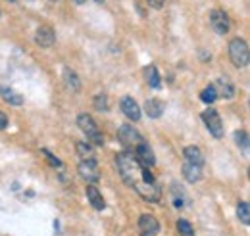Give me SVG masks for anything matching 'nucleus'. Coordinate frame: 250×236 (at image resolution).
<instances>
[{"label": "nucleus", "mask_w": 250, "mask_h": 236, "mask_svg": "<svg viewBox=\"0 0 250 236\" xmlns=\"http://www.w3.org/2000/svg\"><path fill=\"white\" fill-rule=\"evenodd\" d=\"M177 231H179L181 236H194L192 225H190L188 221H185V219H179V221H177Z\"/></svg>", "instance_id": "24"}, {"label": "nucleus", "mask_w": 250, "mask_h": 236, "mask_svg": "<svg viewBox=\"0 0 250 236\" xmlns=\"http://www.w3.org/2000/svg\"><path fill=\"white\" fill-rule=\"evenodd\" d=\"M63 83H65V87L71 92H79L81 90V81H79L77 73L73 69H69V67L63 69Z\"/></svg>", "instance_id": "17"}, {"label": "nucleus", "mask_w": 250, "mask_h": 236, "mask_svg": "<svg viewBox=\"0 0 250 236\" xmlns=\"http://www.w3.org/2000/svg\"><path fill=\"white\" fill-rule=\"evenodd\" d=\"M6 127H8V118L4 112H0V131H4Z\"/></svg>", "instance_id": "29"}, {"label": "nucleus", "mask_w": 250, "mask_h": 236, "mask_svg": "<svg viewBox=\"0 0 250 236\" xmlns=\"http://www.w3.org/2000/svg\"><path fill=\"white\" fill-rule=\"evenodd\" d=\"M118 138H120V142H122L125 148H135L137 144L145 142L143 137H141V133H139L133 125H129V123H125V125H122V127L118 129Z\"/></svg>", "instance_id": "5"}, {"label": "nucleus", "mask_w": 250, "mask_h": 236, "mask_svg": "<svg viewBox=\"0 0 250 236\" xmlns=\"http://www.w3.org/2000/svg\"><path fill=\"white\" fill-rule=\"evenodd\" d=\"M214 90H216V96L218 98H223V100H231L233 96H235V87H233V83L227 79V77H221L218 79L214 85Z\"/></svg>", "instance_id": "12"}, {"label": "nucleus", "mask_w": 250, "mask_h": 236, "mask_svg": "<svg viewBox=\"0 0 250 236\" xmlns=\"http://www.w3.org/2000/svg\"><path fill=\"white\" fill-rule=\"evenodd\" d=\"M87 200L91 202V206H93L96 211H102V209L106 207V202H104L100 190H98L94 184H89V186H87Z\"/></svg>", "instance_id": "14"}, {"label": "nucleus", "mask_w": 250, "mask_h": 236, "mask_svg": "<svg viewBox=\"0 0 250 236\" xmlns=\"http://www.w3.org/2000/svg\"><path fill=\"white\" fill-rule=\"evenodd\" d=\"M94 2H102V0H94Z\"/></svg>", "instance_id": "31"}, {"label": "nucleus", "mask_w": 250, "mask_h": 236, "mask_svg": "<svg viewBox=\"0 0 250 236\" xmlns=\"http://www.w3.org/2000/svg\"><path fill=\"white\" fill-rule=\"evenodd\" d=\"M75 148H77V154L81 156V159H93L94 157V150L89 142H77Z\"/></svg>", "instance_id": "21"}, {"label": "nucleus", "mask_w": 250, "mask_h": 236, "mask_svg": "<svg viewBox=\"0 0 250 236\" xmlns=\"http://www.w3.org/2000/svg\"><path fill=\"white\" fill-rule=\"evenodd\" d=\"M237 215H239V219H241V223H243V225H250V206H249V202H241V204L237 206Z\"/></svg>", "instance_id": "22"}, {"label": "nucleus", "mask_w": 250, "mask_h": 236, "mask_svg": "<svg viewBox=\"0 0 250 236\" xmlns=\"http://www.w3.org/2000/svg\"><path fill=\"white\" fill-rule=\"evenodd\" d=\"M210 25L218 35H227L229 33V16L223 10H212L210 12Z\"/></svg>", "instance_id": "7"}, {"label": "nucleus", "mask_w": 250, "mask_h": 236, "mask_svg": "<svg viewBox=\"0 0 250 236\" xmlns=\"http://www.w3.org/2000/svg\"><path fill=\"white\" fill-rule=\"evenodd\" d=\"M42 154L46 156V159L50 161V165H54V167H62V161H60L58 157H54V156H52V154H50L48 150H42Z\"/></svg>", "instance_id": "27"}, {"label": "nucleus", "mask_w": 250, "mask_h": 236, "mask_svg": "<svg viewBox=\"0 0 250 236\" xmlns=\"http://www.w3.org/2000/svg\"><path fill=\"white\" fill-rule=\"evenodd\" d=\"M235 142H237L239 148H243V152L247 154L249 152V133L247 131H237L235 133Z\"/></svg>", "instance_id": "23"}, {"label": "nucleus", "mask_w": 250, "mask_h": 236, "mask_svg": "<svg viewBox=\"0 0 250 236\" xmlns=\"http://www.w3.org/2000/svg\"><path fill=\"white\" fill-rule=\"evenodd\" d=\"M133 156H135V157L139 159V163H143L145 167H152V165L156 163V157H154V154H152V148L148 146L146 142L137 144Z\"/></svg>", "instance_id": "9"}, {"label": "nucleus", "mask_w": 250, "mask_h": 236, "mask_svg": "<svg viewBox=\"0 0 250 236\" xmlns=\"http://www.w3.org/2000/svg\"><path fill=\"white\" fill-rule=\"evenodd\" d=\"M87 0H75V4H85Z\"/></svg>", "instance_id": "30"}, {"label": "nucleus", "mask_w": 250, "mask_h": 236, "mask_svg": "<svg viewBox=\"0 0 250 236\" xmlns=\"http://www.w3.org/2000/svg\"><path fill=\"white\" fill-rule=\"evenodd\" d=\"M139 229L143 236H156L160 233V223L154 215H148V213H143L139 217Z\"/></svg>", "instance_id": "8"}, {"label": "nucleus", "mask_w": 250, "mask_h": 236, "mask_svg": "<svg viewBox=\"0 0 250 236\" xmlns=\"http://www.w3.org/2000/svg\"><path fill=\"white\" fill-rule=\"evenodd\" d=\"M183 177L187 178L188 182H198V180L202 178V167L185 161V163H183Z\"/></svg>", "instance_id": "18"}, {"label": "nucleus", "mask_w": 250, "mask_h": 236, "mask_svg": "<svg viewBox=\"0 0 250 236\" xmlns=\"http://www.w3.org/2000/svg\"><path fill=\"white\" fill-rule=\"evenodd\" d=\"M0 96H2V100L8 102L10 106H21V104H23V96L18 94L16 90L10 89V87H0Z\"/></svg>", "instance_id": "16"}, {"label": "nucleus", "mask_w": 250, "mask_h": 236, "mask_svg": "<svg viewBox=\"0 0 250 236\" xmlns=\"http://www.w3.org/2000/svg\"><path fill=\"white\" fill-rule=\"evenodd\" d=\"M94 108L98 112H108V96L106 94H98L94 98Z\"/></svg>", "instance_id": "26"}, {"label": "nucleus", "mask_w": 250, "mask_h": 236, "mask_svg": "<svg viewBox=\"0 0 250 236\" xmlns=\"http://www.w3.org/2000/svg\"><path fill=\"white\" fill-rule=\"evenodd\" d=\"M202 121L206 123V129L210 131V135L214 138H223V123H221V118H219L216 108L204 110L202 112Z\"/></svg>", "instance_id": "4"}, {"label": "nucleus", "mask_w": 250, "mask_h": 236, "mask_svg": "<svg viewBox=\"0 0 250 236\" xmlns=\"http://www.w3.org/2000/svg\"><path fill=\"white\" fill-rule=\"evenodd\" d=\"M164 102L162 100H158V98H148L146 102H145V112H146V116L152 119H158L164 116Z\"/></svg>", "instance_id": "13"}, {"label": "nucleus", "mask_w": 250, "mask_h": 236, "mask_svg": "<svg viewBox=\"0 0 250 236\" xmlns=\"http://www.w3.org/2000/svg\"><path fill=\"white\" fill-rule=\"evenodd\" d=\"M50 2H58V0H50Z\"/></svg>", "instance_id": "32"}, {"label": "nucleus", "mask_w": 250, "mask_h": 236, "mask_svg": "<svg viewBox=\"0 0 250 236\" xmlns=\"http://www.w3.org/2000/svg\"><path fill=\"white\" fill-rule=\"evenodd\" d=\"M146 4H148V6H152L154 10H160V8H164L166 0H146Z\"/></svg>", "instance_id": "28"}, {"label": "nucleus", "mask_w": 250, "mask_h": 236, "mask_svg": "<svg viewBox=\"0 0 250 236\" xmlns=\"http://www.w3.org/2000/svg\"><path fill=\"white\" fill-rule=\"evenodd\" d=\"M216 90H214V87L210 85V87H206V89L200 92V100L204 102V104H212V102H216Z\"/></svg>", "instance_id": "25"}, {"label": "nucleus", "mask_w": 250, "mask_h": 236, "mask_svg": "<svg viewBox=\"0 0 250 236\" xmlns=\"http://www.w3.org/2000/svg\"><path fill=\"white\" fill-rule=\"evenodd\" d=\"M120 108H122L124 116L129 119V121H139V119H141V108H139V104H137L131 96H124V98H122Z\"/></svg>", "instance_id": "10"}, {"label": "nucleus", "mask_w": 250, "mask_h": 236, "mask_svg": "<svg viewBox=\"0 0 250 236\" xmlns=\"http://www.w3.org/2000/svg\"><path fill=\"white\" fill-rule=\"evenodd\" d=\"M54 40H56V35H54V31L50 29L48 25H41V27L37 29L35 42H37L41 48H50V46L54 44Z\"/></svg>", "instance_id": "11"}, {"label": "nucleus", "mask_w": 250, "mask_h": 236, "mask_svg": "<svg viewBox=\"0 0 250 236\" xmlns=\"http://www.w3.org/2000/svg\"><path fill=\"white\" fill-rule=\"evenodd\" d=\"M145 73H146V81H148V85H150L152 89H158V87L162 85V79H160V71H158L154 65H148Z\"/></svg>", "instance_id": "20"}, {"label": "nucleus", "mask_w": 250, "mask_h": 236, "mask_svg": "<svg viewBox=\"0 0 250 236\" xmlns=\"http://www.w3.org/2000/svg\"><path fill=\"white\" fill-rule=\"evenodd\" d=\"M171 198H173V206L175 207H183L187 204V194L177 182L171 184Z\"/></svg>", "instance_id": "19"}, {"label": "nucleus", "mask_w": 250, "mask_h": 236, "mask_svg": "<svg viewBox=\"0 0 250 236\" xmlns=\"http://www.w3.org/2000/svg\"><path fill=\"white\" fill-rule=\"evenodd\" d=\"M116 163H118V171L125 180V184L131 186L145 202H150V204L160 202L162 188L158 180L150 173V169L139 163V159L131 152H120L116 157Z\"/></svg>", "instance_id": "1"}, {"label": "nucleus", "mask_w": 250, "mask_h": 236, "mask_svg": "<svg viewBox=\"0 0 250 236\" xmlns=\"http://www.w3.org/2000/svg\"><path fill=\"white\" fill-rule=\"evenodd\" d=\"M77 171H79L81 177L85 178L87 182H91V184H96L100 180V169H98V163L94 161V157L93 159H81Z\"/></svg>", "instance_id": "6"}, {"label": "nucleus", "mask_w": 250, "mask_h": 236, "mask_svg": "<svg viewBox=\"0 0 250 236\" xmlns=\"http://www.w3.org/2000/svg\"><path fill=\"white\" fill-rule=\"evenodd\" d=\"M77 127L85 133V137H87L93 144H96V146H102V144H104V135L100 133L98 123H96L89 114H81V116L77 118Z\"/></svg>", "instance_id": "3"}, {"label": "nucleus", "mask_w": 250, "mask_h": 236, "mask_svg": "<svg viewBox=\"0 0 250 236\" xmlns=\"http://www.w3.org/2000/svg\"><path fill=\"white\" fill-rule=\"evenodd\" d=\"M183 156H185V161H188V163H194L198 167L204 165V154L198 146H187L183 150Z\"/></svg>", "instance_id": "15"}, {"label": "nucleus", "mask_w": 250, "mask_h": 236, "mask_svg": "<svg viewBox=\"0 0 250 236\" xmlns=\"http://www.w3.org/2000/svg\"><path fill=\"white\" fill-rule=\"evenodd\" d=\"M229 58L235 67H247L250 63V50L245 39H233L229 42Z\"/></svg>", "instance_id": "2"}]
</instances>
